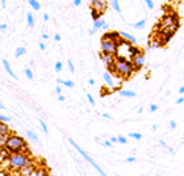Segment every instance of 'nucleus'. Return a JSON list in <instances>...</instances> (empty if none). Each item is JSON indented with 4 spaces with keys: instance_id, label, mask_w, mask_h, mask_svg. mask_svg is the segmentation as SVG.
<instances>
[{
    "instance_id": "obj_2",
    "label": "nucleus",
    "mask_w": 184,
    "mask_h": 176,
    "mask_svg": "<svg viewBox=\"0 0 184 176\" xmlns=\"http://www.w3.org/2000/svg\"><path fill=\"white\" fill-rule=\"evenodd\" d=\"M111 71H114V74H117L118 77H121V78H129L130 75L135 72L130 60L127 57H120V55H117V60L112 64Z\"/></svg>"
},
{
    "instance_id": "obj_4",
    "label": "nucleus",
    "mask_w": 184,
    "mask_h": 176,
    "mask_svg": "<svg viewBox=\"0 0 184 176\" xmlns=\"http://www.w3.org/2000/svg\"><path fill=\"white\" fill-rule=\"evenodd\" d=\"M160 26H163L164 29H167L169 32H175L178 29V26H180V19L178 16L175 14V12H169V14H166L160 23Z\"/></svg>"
},
{
    "instance_id": "obj_28",
    "label": "nucleus",
    "mask_w": 184,
    "mask_h": 176,
    "mask_svg": "<svg viewBox=\"0 0 184 176\" xmlns=\"http://www.w3.org/2000/svg\"><path fill=\"white\" fill-rule=\"evenodd\" d=\"M132 26H134V28H135V29H141V28H144V26H146V20H144V19H143V20H140V22H137V23H134Z\"/></svg>"
},
{
    "instance_id": "obj_35",
    "label": "nucleus",
    "mask_w": 184,
    "mask_h": 176,
    "mask_svg": "<svg viewBox=\"0 0 184 176\" xmlns=\"http://www.w3.org/2000/svg\"><path fill=\"white\" fill-rule=\"evenodd\" d=\"M61 69H63V63L61 61H57L55 63V72H60Z\"/></svg>"
},
{
    "instance_id": "obj_3",
    "label": "nucleus",
    "mask_w": 184,
    "mask_h": 176,
    "mask_svg": "<svg viewBox=\"0 0 184 176\" xmlns=\"http://www.w3.org/2000/svg\"><path fill=\"white\" fill-rule=\"evenodd\" d=\"M5 148L9 153H28V144L19 135H9Z\"/></svg>"
},
{
    "instance_id": "obj_20",
    "label": "nucleus",
    "mask_w": 184,
    "mask_h": 176,
    "mask_svg": "<svg viewBox=\"0 0 184 176\" xmlns=\"http://www.w3.org/2000/svg\"><path fill=\"white\" fill-rule=\"evenodd\" d=\"M120 95L121 97H126V98H134V97H137V93L134 90H121Z\"/></svg>"
},
{
    "instance_id": "obj_55",
    "label": "nucleus",
    "mask_w": 184,
    "mask_h": 176,
    "mask_svg": "<svg viewBox=\"0 0 184 176\" xmlns=\"http://www.w3.org/2000/svg\"><path fill=\"white\" fill-rule=\"evenodd\" d=\"M43 20L48 22V20H49V14H43Z\"/></svg>"
},
{
    "instance_id": "obj_25",
    "label": "nucleus",
    "mask_w": 184,
    "mask_h": 176,
    "mask_svg": "<svg viewBox=\"0 0 184 176\" xmlns=\"http://www.w3.org/2000/svg\"><path fill=\"white\" fill-rule=\"evenodd\" d=\"M25 54H26V48H25V46H19V48L16 49V57H17V58H19V57H23Z\"/></svg>"
},
{
    "instance_id": "obj_56",
    "label": "nucleus",
    "mask_w": 184,
    "mask_h": 176,
    "mask_svg": "<svg viewBox=\"0 0 184 176\" xmlns=\"http://www.w3.org/2000/svg\"><path fill=\"white\" fill-rule=\"evenodd\" d=\"M178 92H180V93H181V95H183V93H184V87H183V86H181V87H180V90H178Z\"/></svg>"
},
{
    "instance_id": "obj_58",
    "label": "nucleus",
    "mask_w": 184,
    "mask_h": 176,
    "mask_svg": "<svg viewBox=\"0 0 184 176\" xmlns=\"http://www.w3.org/2000/svg\"><path fill=\"white\" fill-rule=\"evenodd\" d=\"M3 109H6V107H5L3 104H0V110H3Z\"/></svg>"
},
{
    "instance_id": "obj_13",
    "label": "nucleus",
    "mask_w": 184,
    "mask_h": 176,
    "mask_svg": "<svg viewBox=\"0 0 184 176\" xmlns=\"http://www.w3.org/2000/svg\"><path fill=\"white\" fill-rule=\"evenodd\" d=\"M120 37H121V38H124V40H127L129 43H132V45H137V38H135L134 35H130V34L124 32V31H121V32H120Z\"/></svg>"
},
{
    "instance_id": "obj_49",
    "label": "nucleus",
    "mask_w": 184,
    "mask_h": 176,
    "mask_svg": "<svg viewBox=\"0 0 184 176\" xmlns=\"http://www.w3.org/2000/svg\"><path fill=\"white\" fill-rule=\"evenodd\" d=\"M177 127V123L175 121H170V129H175Z\"/></svg>"
},
{
    "instance_id": "obj_57",
    "label": "nucleus",
    "mask_w": 184,
    "mask_h": 176,
    "mask_svg": "<svg viewBox=\"0 0 184 176\" xmlns=\"http://www.w3.org/2000/svg\"><path fill=\"white\" fill-rule=\"evenodd\" d=\"M2 6H3V8L6 6V0H2Z\"/></svg>"
},
{
    "instance_id": "obj_1",
    "label": "nucleus",
    "mask_w": 184,
    "mask_h": 176,
    "mask_svg": "<svg viewBox=\"0 0 184 176\" xmlns=\"http://www.w3.org/2000/svg\"><path fill=\"white\" fill-rule=\"evenodd\" d=\"M32 162H34V159L28 153H11L9 158L2 164V167L17 173L25 166H29V164H32Z\"/></svg>"
},
{
    "instance_id": "obj_44",
    "label": "nucleus",
    "mask_w": 184,
    "mask_h": 176,
    "mask_svg": "<svg viewBox=\"0 0 184 176\" xmlns=\"http://www.w3.org/2000/svg\"><path fill=\"white\" fill-rule=\"evenodd\" d=\"M103 145H104V147H112V142H111V141H104Z\"/></svg>"
},
{
    "instance_id": "obj_36",
    "label": "nucleus",
    "mask_w": 184,
    "mask_h": 176,
    "mask_svg": "<svg viewBox=\"0 0 184 176\" xmlns=\"http://www.w3.org/2000/svg\"><path fill=\"white\" fill-rule=\"evenodd\" d=\"M91 14H92V17H94V20H98V19H100V12H97V11H94V9L91 11Z\"/></svg>"
},
{
    "instance_id": "obj_51",
    "label": "nucleus",
    "mask_w": 184,
    "mask_h": 176,
    "mask_svg": "<svg viewBox=\"0 0 184 176\" xmlns=\"http://www.w3.org/2000/svg\"><path fill=\"white\" fill-rule=\"evenodd\" d=\"M108 28H109V25H108V23H106V22H104V25H103V28H101V29H104V31H106V29H108Z\"/></svg>"
},
{
    "instance_id": "obj_31",
    "label": "nucleus",
    "mask_w": 184,
    "mask_h": 176,
    "mask_svg": "<svg viewBox=\"0 0 184 176\" xmlns=\"http://www.w3.org/2000/svg\"><path fill=\"white\" fill-rule=\"evenodd\" d=\"M26 135H28V136H29V138H31V139H32L34 142H37V141H38V136H37V135H35V133H34L32 130H29V132H26Z\"/></svg>"
},
{
    "instance_id": "obj_6",
    "label": "nucleus",
    "mask_w": 184,
    "mask_h": 176,
    "mask_svg": "<svg viewBox=\"0 0 184 176\" xmlns=\"http://www.w3.org/2000/svg\"><path fill=\"white\" fill-rule=\"evenodd\" d=\"M100 49H101V52H104V54H112V55H118V43L115 42V40H111V38L103 37V38H101Z\"/></svg>"
},
{
    "instance_id": "obj_48",
    "label": "nucleus",
    "mask_w": 184,
    "mask_h": 176,
    "mask_svg": "<svg viewBox=\"0 0 184 176\" xmlns=\"http://www.w3.org/2000/svg\"><path fill=\"white\" fill-rule=\"evenodd\" d=\"M54 40H55V42H60V40H61V37H60L58 34H54Z\"/></svg>"
},
{
    "instance_id": "obj_14",
    "label": "nucleus",
    "mask_w": 184,
    "mask_h": 176,
    "mask_svg": "<svg viewBox=\"0 0 184 176\" xmlns=\"http://www.w3.org/2000/svg\"><path fill=\"white\" fill-rule=\"evenodd\" d=\"M127 52H129V60H132L134 57L138 55V54H141V49H138L137 46H129Z\"/></svg>"
},
{
    "instance_id": "obj_38",
    "label": "nucleus",
    "mask_w": 184,
    "mask_h": 176,
    "mask_svg": "<svg viewBox=\"0 0 184 176\" xmlns=\"http://www.w3.org/2000/svg\"><path fill=\"white\" fill-rule=\"evenodd\" d=\"M68 66H69V71L71 72H75V66H74V63L71 60H68Z\"/></svg>"
},
{
    "instance_id": "obj_29",
    "label": "nucleus",
    "mask_w": 184,
    "mask_h": 176,
    "mask_svg": "<svg viewBox=\"0 0 184 176\" xmlns=\"http://www.w3.org/2000/svg\"><path fill=\"white\" fill-rule=\"evenodd\" d=\"M11 121V116H8V115H3V113H0V123H5V124H8Z\"/></svg>"
},
{
    "instance_id": "obj_24",
    "label": "nucleus",
    "mask_w": 184,
    "mask_h": 176,
    "mask_svg": "<svg viewBox=\"0 0 184 176\" xmlns=\"http://www.w3.org/2000/svg\"><path fill=\"white\" fill-rule=\"evenodd\" d=\"M8 133H9V127H8V124L0 123V136H2V135H8Z\"/></svg>"
},
{
    "instance_id": "obj_50",
    "label": "nucleus",
    "mask_w": 184,
    "mask_h": 176,
    "mask_svg": "<svg viewBox=\"0 0 184 176\" xmlns=\"http://www.w3.org/2000/svg\"><path fill=\"white\" fill-rule=\"evenodd\" d=\"M64 100H66V98H64V95H58V101H61V103H63Z\"/></svg>"
},
{
    "instance_id": "obj_59",
    "label": "nucleus",
    "mask_w": 184,
    "mask_h": 176,
    "mask_svg": "<svg viewBox=\"0 0 184 176\" xmlns=\"http://www.w3.org/2000/svg\"><path fill=\"white\" fill-rule=\"evenodd\" d=\"M183 87H184V84H183Z\"/></svg>"
},
{
    "instance_id": "obj_9",
    "label": "nucleus",
    "mask_w": 184,
    "mask_h": 176,
    "mask_svg": "<svg viewBox=\"0 0 184 176\" xmlns=\"http://www.w3.org/2000/svg\"><path fill=\"white\" fill-rule=\"evenodd\" d=\"M100 58H101V61L106 64L109 69L112 67V64L115 63V60H117V55H112V54H104V52H100Z\"/></svg>"
},
{
    "instance_id": "obj_52",
    "label": "nucleus",
    "mask_w": 184,
    "mask_h": 176,
    "mask_svg": "<svg viewBox=\"0 0 184 176\" xmlns=\"http://www.w3.org/2000/svg\"><path fill=\"white\" fill-rule=\"evenodd\" d=\"M183 101H184V98H183V97H180V98H178V100H177V104H181V103H183Z\"/></svg>"
},
{
    "instance_id": "obj_26",
    "label": "nucleus",
    "mask_w": 184,
    "mask_h": 176,
    "mask_svg": "<svg viewBox=\"0 0 184 176\" xmlns=\"http://www.w3.org/2000/svg\"><path fill=\"white\" fill-rule=\"evenodd\" d=\"M163 45H164L163 42H158V40H152L150 45H149V49H156V48H160V46H163Z\"/></svg>"
},
{
    "instance_id": "obj_5",
    "label": "nucleus",
    "mask_w": 184,
    "mask_h": 176,
    "mask_svg": "<svg viewBox=\"0 0 184 176\" xmlns=\"http://www.w3.org/2000/svg\"><path fill=\"white\" fill-rule=\"evenodd\" d=\"M68 141H69V144H71V145H72V147L75 148V150H77L78 153H80V155H82V156H83V158H85V159H86V161L89 162V164H91L92 167H94V169H95V170H97V172H98V173L101 175V176H108L106 173H104V170H103V169H100V166H98L97 162H95L94 159H92V158H91V156H89V155H88V153H86V152H85L83 148H82L80 145H78V144H77V142H75V141H74L72 138H69Z\"/></svg>"
},
{
    "instance_id": "obj_45",
    "label": "nucleus",
    "mask_w": 184,
    "mask_h": 176,
    "mask_svg": "<svg viewBox=\"0 0 184 176\" xmlns=\"http://www.w3.org/2000/svg\"><path fill=\"white\" fill-rule=\"evenodd\" d=\"M38 48H40L42 51H45V49H46V45H45V43L42 42V43H38Z\"/></svg>"
},
{
    "instance_id": "obj_11",
    "label": "nucleus",
    "mask_w": 184,
    "mask_h": 176,
    "mask_svg": "<svg viewBox=\"0 0 184 176\" xmlns=\"http://www.w3.org/2000/svg\"><path fill=\"white\" fill-rule=\"evenodd\" d=\"M103 81H104V86L109 87L111 90L115 89V84H114V80H112V74L111 72H103Z\"/></svg>"
},
{
    "instance_id": "obj_8",
    "label": "nucleus",
    "mask_w": 184,
    "mask_h": 176,
    "mask_svg": "<svg viewBox=\"0 0 184 176\" xmlns=\"http://www.w3.org/2000/svg\"><path fill=\"white\" fill-rule=\"evenodd\" d=\"M130 63H132L134 71H138V69H141V67L144 66V63H146V60H144V55H143V52H141V54H138L137 57H134L132 60H130Z\"/></svg>"
},
{
    "instance_id": "obj_12",
    "label": "nucleus",
    "mask_w": 184,
    "mask_h": 176,
    "mask_svg": "<svg viewBox=\"0 0 184 176\" xmlns=\"http://www.w3.org/2000/svg\"><path fill=\"white\" fill-rule=\"evenodd\" d=\"M3 66H5V69H6V72H8V75L11 77V78H14V80H17V75L14 74V71L11 69V64H9V61L6 60V58H3Z\"/></svg>"
},
{
    "instance_id": "obj_19",
    "label": "nucleus",
    "mask_w": 184,
    "mask_h": 176,
    "mask_svg": "<svg viewBox=\"0 0 184 176\" xmlns=\"http://www.w3.org/2000/svg\"><path fill=\"white\" fill-rule=\"evenodd\" d=\"M103 25H104V20H101V19H98V20H94V28H92V31H98V29H101L103 28Z\"/></svg>"
},
{
    "instance_id": "obj_17",
    "label": "nucleus",
    "mask_w": 184,
    "mask_h": 176,
    "mask_svg": "<svg viewBox=\"0 0 184 176\" xmlns=\"http://www.w3.org/2000/svg\"><path fill=\"white\" fill-rule=\"evenodd\" d=\"M103 37H106V38H111V40H115V42H118V40H120V32H115V31H112V32H106Z\"/></svg>"
},
{
    "instance_id": "obj_41",
    "label": "nucleus",
    "mask_w": 184,
    "mask_h": 176,
    "mask_svg": "<svg viewBox=\"0 0 184 176\" xmlns=\"http://www.w3.org/2000/svg\"><path fill=\"white\" fill-rule=\"evenodd\" d=\"M144 2H146V5H147L149 9H153V2H152V0H144Z\"/></svg>"
},
{
    "instance_id": "obj_15",
    "label": "nucleus",
    "mask_w": 184,
    "mask_h": 176,
    "mask_svg": "<svg viewBox=\"0 0 184 176\" xmlns=\"http://www.w3.org/2000/svg\"><path fill=\"white\" fill-rule=\"evenodd\" d=\"M32 176H49V173H48V170H46L45 167H40V166H37V169L34 170Z\"/></svg>"
},
{
    "instance_id": "obj_30",
    "label": "nucleus",
    "mask_w": 184,
    "mask_h": 176,
    "mask_svg": "<svg viewBox=\"0 0 184 176\" xmlns=\"http://www.w3.org/2000/svg\"><path fill=\"white\" fill-rule=\"evenodd\" d=\"M25 75H26L28 80H34V74H32V71L29 69V67H26V69H25Z\"/></svg>"
},
{
    "instance_id": "obj_42",
    "label": "nucleus",
    "mask_w": 184,
    "mask_h": 176,
    "mask_svg": "<svg viewBox=\"0 0 184 176\" xmlns=\"http://www.w3.org/2000/svg\"><path fill=\"white\" fill-rule=\"evenodd\" d=\"M124 161H126V162H134V161H135V158H134V156H127Z\"/></svg>"
},
{
    "instance_id": "obj_53",
    "label": "nucleus",
    "mask_w": 184,
    "mask_h": 176,
    "mask_svg": "<svg viewBox=\"0 0 184 176\" xmlns=\"http://www.w3.org/2000/svg\"><path fill=\"white\" fill-rule=\"evenodd\" d=\"M109 141H111V142H112V144H114V142H118V141H117V136H112V138H111V139H109Z\"/></svg>"
},
{
    "instance_id": "obj_43",
    "label": "nucleus",
    "mask_w": 184,
    "mask_h": 176,
    "mask_svg": "<svg viewBox=\"0 0 184 176\" xmlns=\"http://www.w3.org/2000/svg\"><path fill=\"white\" fill-rule=\"evenodd\" d=\"M6 28H8L6 23H2V25H0V31H6Z\"/></svg>"
},
{
    "instance_id": "obj_32",
    "label": "nucleus",
    "mask_w": 184,
    "mask_h": 176,
    "mask_svg": "<svg viewBox=\"0 0 184 176\" xmlns=\"http://www.w3.org/2000/svg\"><path fill=\"white\" fill-rule=\"evenodd\" d=\"M129 138H132V139H141V133L130 132V133H129Z\"/></svg>"
},
{
    "instance_id": "obj_54",
    "label": "nucleus",
    "mask_w": 184,
    "mask_h": 176,
    "mask_svg": "<svg viewBox=\"0 0 184 176\" xmlns=\"http://www.w3.org/2000/svg\"><path fill=\"white\" fill-rule=\"evenodd\" d=\"M103 118H106V119H111V115H109V113H103Z\"/></svg>"
},
{
    "instance_id": "obj_7",
    "label": "nucleus",
    "mask_w": 184,
    "mask_h": 176,
    "mask_svg": "<svg viewBox=\"0 0 184 176\" xmlns=\"http://www.w3.org/2000/svg\"><path fill=\"white\" fill-rule=\"evenodd\" d=\"M89 5L92 6V9L100 12V14H103L104 11H106V6H108V2L106 0H88Z\"/></svg>"
},
{
    "instance_id": "obj_27",
    "label": "nucleus",
    "mask_w": 184,
    "mask_h": 176,
    "mask_svg": "<svg viewBox=\"0 0 184 176\" xmlns=\"http://www.w3.org/2000/svg\"><path fill=\"white\" fill-rule=\"evenodd\" d=\"M28 2H29V5H31V8L34 9V11H40V3H38L37 2V0H28Z\"/></svg>"
},
{
    "instance_id": "obj_37",
    "label": "nucleus",
    "mask_w": 184,
    "mask_h": 176,
    "mask_svg": "<svg viewBox=\"0 0 184 176\" xmlns=\"http://www.w3.org/2000/svg\"><path fill=\"white\" fill-rule=\"evenodd\" d=\"M117 141L120 142V144H127V139L124 136H117Z\"/></svg>"
},
{
    "instance_id": "obj_21",
    "label": "nucleus",
    "mask_w": 184,
    "mask_h": 176,
    "mask_svg": "<svg viewBox=\"0 0 184 176\" xmlns=\"http://www.w3.org/2000/svg\"><path fill=\"white\" fill-rule=\"evenodd\" d=\"M26 22H28V26L29 28H34V25H35V22H34V16L31 14V11L26 14Z\"/></svg>"
},
{
    "instance_id": "obj_22",
    "label": "nucleus",
    "mask_w": 184,
    "mask_h": 176,
    "mask_svg": "<svg viewBox=\"0 0 184 176\" xmlns=\"http://www.w3.org/2000/svg\"><path fill=\"white\" fill-rule=\"evenodd\" d=\"M111 5H112V9L117 12V14H121V8H120V3H118V0H112Z\"/></svg>"
},
{
    "instance_id": "obj_33",
    "label": "nucleus",
    "mask_w": 184,
    "mask_h": 176,
    "mask_svg": "<svg viewBox=\"0 0 184 176\" xmlns=\"http://www.w3.org/2000/svg\"><path fill=\"white\" fill-rule=\"evenodd\" d=\"M160 144H161V145H163V147H166V148H167V150H169V152H170V153H172V155H174V153H175V152H174V148H170V147H169V145H167V144H166V142H164V141H163V139H160Z\"/></svg>"
},
{
    "instance_id": "obj_23",
    "label": "nucleus",
    "mask_w": 184,
    "mask_h": 176,
    "mask_svg": "<svg viewBox=\"0 0 184 176\" xmlns=\"http://www.w3.org/2000/svg\"><path fill=\"white\" fill-rule=\"evenodd\" d=\"M9 135H11V133H8V135H2V136H0V148H5V147H6V142H8Z\"/></svg>"
},
{
    "instance_id": "obj_39",
    "label": "nucleus",
    "mask_w": 184,
    "mask_h": 176,
    "mask_svg": "<svg viewBox=\"0 0 184 176\" xmlns=\"http://www.w3.org/2000/svg\"><path fill=\"white\" fill-rule=\"evenodd\" d=\"M86 97H88V101H89V103H91L92 106H94V104H95V100H94V98H92V95H91V93H86Z\"/></svg>"
},
{
    "instance_id": "obj_16",
    "label": "nucleus",
    "mask_w": 184,
    "mask_h": 176,
    "mask_svg": "<svg viewBox=\"0 0 184 176\" xmlns=\"http://www.w3.org/2000/svg\"><path fill=\"white\" fill-rule=\"evenodd\" d=\"M9 152L6 150V148H0V164H3V162L9 158Z\"/></svg>"
},
{
    "instance_id": "obj_34",
    "label": "nucleus",
    "mask_w": 184,
    "mask_h": 176,
    "mask_svg": "<svg viewBox=\"0 0 184 176\" xmlns=\"http://www.w3.org/2000/svg\"><path fill=\"white\" fill-rule=\"evenodd\" d=\"M38 123H40V126H42V129H43V132L45 133H48V126H46V123L43 119H38Z\"/></svg>"
},
{
    "instance_id": "obj_10",
    "label": "nucleus",
    "mask_w": 184,
    "mask_h": 176,
    "mask_svg": "<svg viewBox=\"0 0 184 176\" xmlns=\"http://www.w3.org/2000/svg\"><path fill=\"white\" fill-rule=\"evenodd\" d=\"M35 169H37L35 162H32V164L25 166L22 170H19V172H17V175H19V176H31V175L34 173V170H35Z\"/></svg>"
},
{
    "instance_id": "obj_18",
    "label": "nucleus",
    "mask_w": 184,
    "mask_h": 176,
    "mask_svg": "<svg viewBox=\"0 0 184 176\" xmlns=\"http://www.w3.org/2000/svg\"><path fill=\"white\" fill-rule=\"evenodd\" d=\"M57 83L60 84V86H64V87H74V83H72V81L71 80H61V78H58L57 80Z\"/></svg>"
},
{
    "instance_id": "obj_47",
    "label": "nucleus",
    "mask_w": 184,
    "mask_h": 176,
    "mask_svg": "<svg viewBox=\"0 0 184 176\" xmlns=\"http://www.w3.org/2000/svg\"><path fill=\"white\" fill-rule=\"evenodd\" d=\"M82 5V0H74V6H80Z\"/></svg>"
},
{
    "instance_id": "obj_46",
    "label": "nucleus",
    "mask_w": 184,
    "mask_h": 176,
    "mask_svg": "<svg viewBox=\"0 0 184 176\" xmlns=\"http://www.w3.org/2000/svg\"><path fill=\"white\" fill-rule=\"evenodd\" d=\"M55 92L58 93V95H61V86H60V84H58V86L55 87Z\"/></svg>"
},
{
    "instance_id": "obj_40",
    "label": "nucleus",
    "mask_w": 184,
    "mask_h": 176,
    "mask_svg": "<svg viewBox=\"0 0 184 176\" xmlns=\"http://www.w3.org/2000/svg\"><path fill=\"white\" fill-rule=\"evenodd\" d=\"M149 110L150 112H156V110H158V106H156V104H150L149 106Z\"/></svg>"
}]
</instances>
